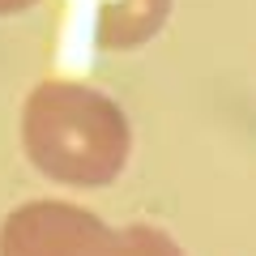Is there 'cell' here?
Segmentation results:
<instances>
[{
	"instance_id": "cell-2",
	"label": "cell",
	"mask_w": 256,
	"mask_h": 256,
	"mask_svg": "<svg viewBox=\"0 0 256 256\" xmlns=\"http://www.w3.org/2000/svg\"><path fill=\"white\" fill-rule=\"evenodd\" d=\"M116 230L64 201H30L0 226V256H102Z\"/></svg>"
},
{
	"instance_id": "cell-5",
	"label": "cell",
	"mask_w": 256,
	"mask_h": 256,
	"mask_svg": "<svg viewBox=\"0 0 256 256\" xmlns=\"http://www.w3.org/2000/svg\"><path fill=\"white\" fill-rule=\"evenodd\" d=\"M34 0H0V18H9V13H22V9H30Z\"/></svg>"
},
{
	"instance_id": "cell-4",
	"label": "cell",
	"mask_w": 256,
	"mask_h": 256,
	"mask_svg": "<svg viewBox=\"0 0 256 256\" xmlns=\"http://www.w3.org/2000/svg\"><path fill=\"white\" fill-rule=\"evenodd\" d=\"M102 256H184V252L171 235H162L154 226H124L111 235Z\"/></svg>"
},
{
	"instance_id": "cell-1",
	"label": "cell",
	"mask_w": 256,
	"mask_h": 256,
	"mask_svg": "<svg viewBox=\"0 0 256 256\" xmlns=\"http://www.w3.org/2000/svg\"><path fill=\"white\" fill-rule=\"evenodd\" d=\"M22 146L47 180L102 188L124 171L132 132L107 94L77 82H43L22 107Z\"/></svg>"
},
{
	"instance_id": "cell-3",
	"label": "cell",
	"mask_w": 256,
	"mask_h": 256,
	"mask_svg": "<svg viewBox=\"0 0 256 256\" xmlns=\"http://www.w3.org/2000/svg\"><path fill=\"white\" fill-rule=\"evenodd\" d=\"M171 0H107L98 9V47L107 52H124V47H141L162 30Z\"/></svg>"
}]
</instances>
